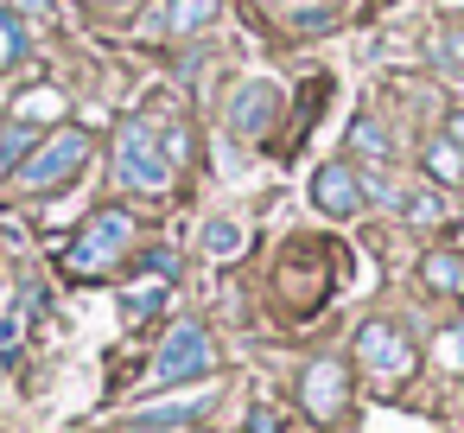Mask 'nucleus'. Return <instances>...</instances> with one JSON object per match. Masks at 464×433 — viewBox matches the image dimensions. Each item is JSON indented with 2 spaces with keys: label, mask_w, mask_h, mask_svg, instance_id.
<instances>
[{
  "label": "nucleus",
  "mask_w": 464,
  "mask_h": 433,
  "mask_svg": "<svg viewBox=\"0 0 464 433\" xmlns=\"http://www.w3.org/2000/svg\"><path fill=\"white\" fill-rule=\"evenodd\" d=\"M248 433H286V427H280L274 408H255V414H248Z\"/></svg>",
  "instance_id": "nucleus-21"
},
{
  "label": "nucleus",
  "mask_w": 464,
  "mask_h": 433,
  "mask_svg": "<svg viewBox=\"0 0 464 433\" xmlns=\"http://www.w3.org/2000/svg\"><path fill=\"white\" fill-rule=\"evenodd\" d=\"M90 7H115V0H90Z\"/></svg>",
  "instance_id": "nucleus-26"
},
{
  "label": "nucleus",
  "mask_w": 464,
  "mask_h": 433,
  "mask_svg": "<svg viewBox=\"0 0 464 433\" xmlns=\"http://www.w3.org/2000/svg\"><path fill=\"white\" fill-rule=\"evenodd\" d=\"M420 280H426L432 293H464V255H458V249H432V255L420 261Z\"/></svg>",
  "instance_id": "nucleus-11"
},
{
  "label": "nucleus",
  "mask_w": 464,
  "mask_h": 433,
  "mask_svg": "<svg viewBox=\"0 0 464 433\" xmlns=\"http://www.w3.org/2000/svg\"><path fill=\"white\" fill-rule=\"evenodd\" d=\"M115 172H121L128 192H166L172 166H166V153H160V141H153L147 122H121V134H115Z\"/></svg>",
  "instance_id": "nucleus-3"
},
{
  "label": "nucleus",
  "mask_w": 464,
  "mask_h": 433,
  "mask_svg": "<svg viewBox=\"0 0 464 433\" xmlns=\"http://www.w3.org/2000/svg\"><path fill=\"white\" fill-rule=\"evenodd\" d=\"M439 363H445V369H464V325H451V331L439 338Z\"/></svg>",
  "instance_id": "nucleus-20"
},
{
  "label": "nucleus",
  "mask_w": 464,
  "mask_h": 433,
  "mask_svg": "<svg viewBox=\"0 0 464 433\" xmlns=\"http://www.w3.org/2000/svg\"><path fill=\"white\" fill-rule=\"evenodd\" d=\"M166 287H172L166 274H147L140 287H128V293H121V312H128V325H140V319H153V312L166 306Z\"/></svg>",
  "instance_id": "nucleus-13"
},
{
  "label": "nucleus",
  "mask_w": 464,
  "mask_h": 433,
  "mask_svg": "<svg viewBox=\"0 0 464 433\" xmlns=\"http://www.w3.org/2000/svg\"><path fill=\"white\" fill-rule=\"evenodd\" d=\"M14 338H20V319L7 312V319H0V350H14Z\"/></svg>",
  "instance_id": "nucleus-23"
},
{
  "label": "nucleus",
  "mask_w": 464,
  "mask_h": 433,
  "mask_svg": "<svg viewBox=\"0 0 464 433\" xmlns=\"http://www.w3.org/2000/svg\"><path fill=\"white\" fill-rule=\"evenodd\" d=\"M445 134H451V141H458V147H464V109H458V115H451V122H445Z\"/></svg>",
  "instance_id": "nucleus-24"
},
{
  "label": "nucleus",
  "mask_w": 464,
  "mask_h": 433,
  "mask_svg": "<svg viewBox=\"0 0 464 433\" xmlns=\"http://www.w3.org/2000/svg\"><path fill=\"white\" fill-rule=\"evenodd\" d=\"M394 204H401V217H407V223H420V230L445 223V198H439V185H413V192H401Z\"/></svg>",
  "instance_id": "nucleus-12"
},
{
  "label": "nucleus",
  "mask_w": 464,
  "mask_h": 433,
  "mask_svg": "<svg viewBox=\"0 0 464 433\" xmlns=\"http://www.w3.org/2000/svg\"><path fill=\"white\" fill-rule=\"evenodd\" d=\"M45 109H58V96H26L20 103V115H45Z\"/></svg>",
  "instance_id": "nucleus-22"
},
{
  "label": "nucleus",
  "mask_w": 464,
  "mask_h": 433,
  "mask_svg": "<svg viewBox=\"0 0 464 433\" xmlns=\"http://www.w3.org/2000/svg\"><path fill=\"white\" fill-rule=\"evenodd\" d=\"M299 395H305L312 420H331V414L343 408V369H337V363H312V369L299 376Z\"/></svg>",
  "instance_id": "nucleus-9"
},
{
  "label": "nucleus",
  "mask_w": 464,
  "mask_h": 433,
  "mask_svg": "<svg viewBox=\"0 0 464 433\" xmlns=\"http://www.w3.org/2000/svg\"><path fill=\"white\" fill-rule=\"evenodd\" d=\"M439 64L445 71H464V26H445L439 33Z\"/></svg>",
  "instance_id": "nucleus-19"
},
{
  "label": "nucleus",
  "mask_w": 464,
  "mask_h": 433,
  "mask_svg": "<svg viewBox=\"0 0 464 433\" xmlns=\"http://www.w3.org/2000/svg\"><path fill=\"white\" fill-rule=\"evenodd\" d=\"M20 14H52V0H14Z\"/></svg>",
  "instance_id": "nucleus-25"
},
{
  "label": "nucleus",
  "mask_w": 464,
  "mask_h": 433,
  "mask_svg": "<svg viewBox=\"0 0 464 433\" xmlns=\"http://www.w3.org/2000/svg\"><path fill=\"white\" fill-rule=\"evenodd\" d=\"M128 249H134V217H128L121 204H109V211H96V217L83 223V236L64 249V268H71L77 280H90V274L115 268Z\"/></svg>",
  "instance_id": "nucleus-2"
},
{
  "label": "nucleus",
  "mask_w": 464,
  "mask_h": 433,
  "mask_svg": "<svg viewBox=\"0 0 464 433\" xmlns=\"http://www.w3.org/2000/svg\"><path fill=\"white\" fill-rule=\"evenodd\" d=\"M33 147H39V128H14L7 141H0V166H20Z\"/></svg>",
  "instance_id": "nucleus-18"
},
{
  "label": "nucleus",
  "mask_w": 464,
  "mask_h": 433,
  "mask_svg": "<svg viewBox=\"0 0 464 433\" xmlns=\"http://www.w3.org/2000/svg\"><path fill=\"white\" fill-rule=\"evenodd\" d=\"M420 166H426V179L432 185H464V147L445 134V141H432L426 153H420Z\"/></svg>",
  "instance_id": "nucleus-10"
},
{
  "label": "nucleus",
  "mask_w": 464,
  "mask_h": 433,
  "mask_svg": "<svg viewBox=\"0 0 464 433\" xmlns=\"http://www.w3.org/2000/svg\"><path fill=\"white\" fill-rule=\"evenodd\" d=\"M20 58H26V33L14 14H0V64H20Z\"/></svg>",
  "instance_id": "nucleus-17"
},
{
  "label": "nucleus",
  "mask_w": 464,
  "mask_h": 433,
  "mask_svg": "<svg viewBox=\"0 0 464 433\" xmlns=\"http://www.w3.org/2000/svg\"><path fill=\"white\" fill-rule=\"evenodd\" d=\"M210 363H217L210 338H204L198 325H172V338H166L160 357H153V382H160V389H166V382H191V376H210Z\"/></svg>",
  "instance_id": "nucleus-4"
},
{
  "label": "nucleus",
  "mask_w": 464,
  "mask_h": 433,
  "mask_svg": "<svg viewBox=\"0 0 464 433\" xmlns=\"http://www.w3.org/2000/svg\"><path fill=\"white\" fill-rule=\"evenodd\" d=\"M312 204H318L324 217H350V211H362V179H356V166H343V160L318 166V172H312Z\"/></svg>",
  "instance_id": "nucleus-6"
},
{
  "label": "nucleus",
  "mask_w": 464,
  "mask_h": 433,
  "mask_svg": "<svg viewBox=\"0 0 464 433\" xmlns=\"http://www.w3.org/2000/svg\"><path fill=\"white\" fill-rule=\"evenodd\" d=\"M83 166H90V134H83V128H58V134H45V141L20 160L14 185H20V192H58V185H71Z\"/></svg>",
  "instance_id": "nucleus-1"
},
{
  "label": "nucleus",
  "mask_w": 464,
  "mask_h": 433,
  "mask_svg": "<svg viewBox=\"0 0 464 433\" xmlns=\"http://www.w3.org/2000/svg\"><path fill=\"white\" fill-rule=\"evenodd\" d=\"M274 115H280V90H274V84H242V96H236V109H229V128H236L242 141H261V134L274 128Z\"/></svg>",
  "instance_id": "nucleus-7"
},
{
  "label": "nucleus",
  "mask_w": 464,
  "mask_h": 433,
  "mask_svg": "<svg viewBox=\"0 0 464 433\" xmlns=\"http://www.w3.org/2000/svg\"><path fill=\"white\" fill-rule=\"evenodd\" d=\"M198 249H204V255H217V261H223V255H236V249H242V223H229V217H217V223H204V236H198Z\"/></svg>",
  "instance_id": "nucleus-15"
},
{
  "label": "nucleus",
  "mask_w": 464,
  "mask_h": 433,
  "mask_svg": "<svg viewBox=\"0 0 464 433\" xmlns=\"http://www.w3.org/2000/svg\"><path fill=\"white\" fill-rule=\"evenodd\" d=\"M356 357H362V369H375V376H407V369H413V338H407L394 319H369V325L356 331Z\"/></svg>",
  "instance_id": "nucleus-5"
},
{
  "label": "nucleus",
  "mask_w": 464,
  "mask_h": 433,
  "mask_svg": "<svg viewBox=\"0 0 464 433\" xmlns=\"http://www.w3.org/2000/svg\"><path fill=\"white\" fill-rule=\"evenodd\" d=\"M210 14H217V0H160L153 20H147V33L153 39H191V33L210 26Z\"/></svg>",
  "instance_id": "nucleus-8"
},
{
  "label": "nucleus",
  "mask_w": 464,
  "mask_h": 433,
  "mask_svg": "<svg viewBox=\"0 0 464 433\" xmlns=\"http://www.w3.org/2000/svg\"><path fill=\"white\" fill-rule=\"evenodd\" d=\"M121 433H198V420H191V408H160V414L128 420Z\"/></svg>",
  "instance_id": "nucleus-14"
},
{
  "label": "nucleus",
  "mask_w": 464,
  "mask_h": 433,
  "mask_svg": "<svg viewBox=\"0 0 464 433\" xmlns=\"http://www.w3.org/2000/svg\"><path fill=\"white\" fill-rule=\"evenodd\" d=\"M350 147H356V153H369V160H388V134H382V128H375L369 115H362V122L350 128Z\"/></svg>",
  "instance_id": "nucleus-16"
}]
</instances>
